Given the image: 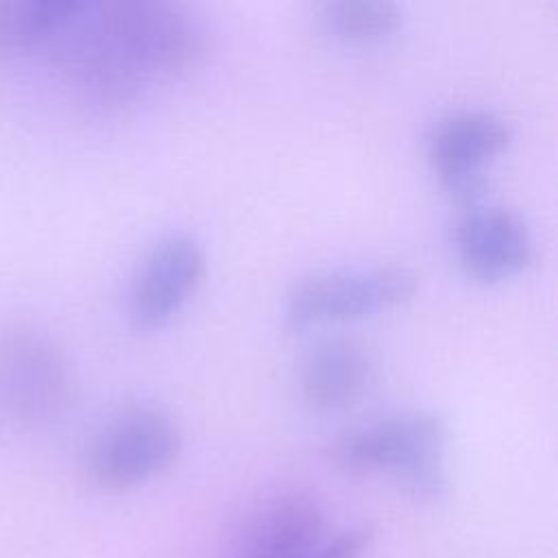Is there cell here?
Masks as SVG:
<instances>
[{
	"instance_id": "obj_1",
	"label": "cell",
	"mask_w": 558,
	"mask_h": 558,
	"mask_svg": "<svg viewBox=\"0 0 558 558\" xmlns=\"http://www.w3.org/2000/svg\"><path fill=\"white\" fill-rule=\"evenodd\" d=\"M445 445L440 416L403 412L344 432L329 456L347 473H386L418 497H438L447 486Z\"/></svg>"
},
{
	"instance_id": "obj_2",
	"label": "cell",
	"mask_w": 558,
	"mask_h": 558,
	"mask_svg": "<svg viewBox=\"0 0 558 558\" xmlns=\"http://www.w3.org/2000/svg\"><path fill=\"white\" fill-rule=\"evenodd\" d=\"M96 13L116 52L146 85L185 74L205 54V31L181 4L105 0Z\"/></svg>"
},
{
	"instance_id": "obj_3",
	"label": "cell",
	"mask_w": 558,
	"mask_h": 558,
	"mask_svg": "<svg viewBox=\"0 0 558 558\" xmlns=\"http://www.w3.org/2000/svg\"><path fill=\"white\" fill-rule=\"evenodd\" d=\"M181 447L183 434L170 412L153 403H133L98 432L89 447L87 471L102 490H131L166 473Z\"/></svg>"
},
{
	"instance_id": "obj_4",
	"label": "cell",
	"mask_w": 558,
	"mask_h": 558,
	"mask_svg": "<svg viewBox=\"0 0 558 558\" xmlns=\"http://www.w3.org/2000/svg\"><path fill=\"white\" fill-rule=\"evenodd\" d=\"M416 283L410 268L395 264L318 272L290 288L283 320L292 329L357 320L403 305Z\"/></svg>"
},
{
	"instance_id": "obj_5",
	"label": "cell",
	"mask_w": 558,
	"mask_h": 558,
	"mask_svg": "<svg viewBox=\"0 0 558 558\" xmlns=\"http://www.w3.org/2000/svg\"><path fill=\"white\" fill-rule=\"evenodd\" d=\"M74 390L72 364L48 333L22 325L0 338V410L4 416L26 425L52 421L72 405Z\"/></svg>"
},
{
	"instance_id": "obj_6",
	"label": "cell",
	"mask_w": 558,
	"mask_h": 558,
	"mask_svg": "<svg viewBox=\"0 0 558 558\" xmlns=\"http://www.w3.org/2000/svg\"><path fill=\"white\" fill-rule=\"evenodd\" d=\"M512 131L486 109H460L442 116L429 131L427 159L460 207L482 203L486 166L506 150Z\"/></svg>"
},
{
	"instance_id": "obj_7",
	"label": "cell",
	"mask_w": 558,
	"mask_h": 558,
	"mask_svg": "<svg viewBox=\"0 0 558 558\" xmlns=\"http://www.w3.org/2000/svg\"><path fill=\"white\" fill-rule=\"evenodd\" d=\"M207 270L203 246L185 233L159 240L144 257L131 292L129 316L137 329H159L196 294Z\"/></svg>"
},
{
	"instance_id": "obj_8",
	"label": "cell",
	"mask_w": 558,
	"mask_h": 558,
	"mask_svg": "<svg viewBox=\"0 0 558 558\" xmlns=\"http://www.w3.org/2000/svg\"><path fill=\"white\" fill-rule=\"evenodd\" d=\"M453 251L469 277L499 283L517 277L530 264L534 240L517 211L475 203L460 207L453 225Z\"/></svg>"
},
{
	"instance_id": "obj_9",
	"label": "cell",
	"mask_w": 558,
	"mask_h": 558,
	"mask_svg": "<svg viewBox=\"0 0 558 558\" xmlns=\"http://www.w3.org/2000/svg\"><path fill=\"white\" fill-rule=\"evenodd\" d=\"M323 534L325 517L312 497L281 495L246 521L231 558H312Z\"/></svg>"
},
{
	"instance_id": "obj_10",
	"label": "cell",
	"mask_w": 558,
	"mask_h": 558,
	"mask_svg": "<svg viewBox=\"0 0 558 558\" xmlns=\"http://www.w3.org/2000/svg\"><path fill=\"white\" fill-rule=\"evenodd\" d=\"M373 381V360L353 338H325L301 360L299 392L320 412L344 410L357 403Z\"/></svg>"
},
{
	"instance_id": "obj_11",
	"label": "cell",
	"mask_w": 558,
	"mask_h": 558,
	"mask_svg": "<svg viewBox=\"0 0 558 558\" xmlns=\"http://www.w3.org/2000/svg\"><path fill=\"white\" fill-rule=\"evenodd\" d=\"M316 22L342 44L368 46L392 37L403 22V13L386 0H333L316 7Z\"/></svg>"
},
{
	"instance_id": "obj_12",
	"label": "cell",
	"mask_w": 558,
	"mask_h": 558,
	"mask_svg": "<svg viewBox=\"0 0 558 558\" xmlns=\"http://www.w3.org/2000/svg\"><path fill=\"white\" fill-rule=\"evenodd\" d=\"M28 50L26 0H0V57Z\"/></svg>"
},
{
	"instance_id": "obj_13",
	"label": "cell",
	"mask_w": 558,
	"mask_h": 558,
	"mask_svg": "<svg viewBox=\"0 0 558 558\" xmlns=\"http://www.w3.org/2000/svg\"><path fill=\"white\" fill-rule=\"evenodd\" d=\"M373 532L368 527H351L342 530L333 538L325 541L316 547L312 558H360L371 545Z\"/></svg>"
}]
</instances>
